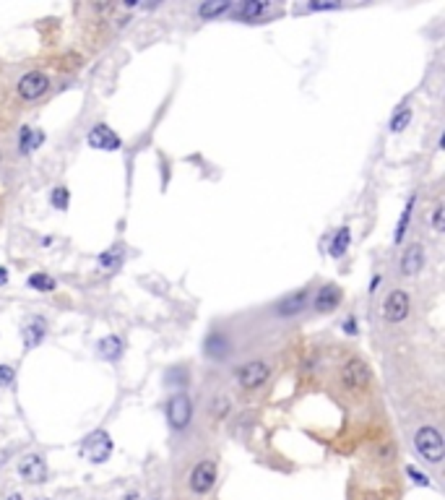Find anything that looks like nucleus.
Returning a JSON list of instances; mask_svg holds the SVG:
<instances>
[{
    "label": "nucleus",
    "mask_w": 445,
    "mask_h": 500,
    "mask_svg": "<svg viewBox=\"0 0 445 500\" xmlns=\"http://www.w3.org/2000/svg\"><path fill=\"white\" fill-rule=\"evenodd\" d=\"M341 386L349 394H365L372 383V368L367 365L362 357H349L339 370Z\"/></svg>",
    "instance_id": "f257e3e1"
},
{
    "label": "nucleus",
    "mask_w": 445,
    "mask_h": 500,
    "mask_svg": "<svg viewBox=\"0 0 445 500\" xmlns=\"http://www.w3.org/2000/svg\"><path fill=\"white\" fill-rule=\"evenodd\" d=\"M414 448H417L419 456L424 461H430V464H440L445 456L443 435H440L437 427H432V425H422L417 433H414Z\"/></svg>",
    "instance_id": "f03ea898"
},
{
    "label": "nucleus",
    "mask_w": 445,
    "mask_h": 500,
    "mask_svg": "<svg viewBox=\"0 0 445 500\" xmlns=\"http://www.w3.org/2000/svg\"><path fill=\"white\" fill-rule=\"evenodd\" d=\"M216 477H219V464L214 459H203L188 474V487L193 495H209L216 485Z\"/></svg>",
    "instance_id": "7ed1b4c3"
},
{
    "label": "nucleus",
    "mask_w": 445,
    "mask_h": 500,
    "mask_svg": "<svg viewBox=\"0 0 445 500\" xmlns=\"http://www.w3.org/2000/svg\"><path fill=\"white\" fill-rule=\"evenodd\" d=\"M16 92L24 102H37L50 92V76L42 71H27L16 84Z\"/></svg>",
    "instance_id": "20e7f679"
},
{
    "label": "nucleus",
    "mask_w": 445,
    "mask_h": 500,
    "mask_svg": "<svg viewBox=\"0 0 445 500\" xmlns=\"http://www.w3.org/2000/svg\"><path fill=\"white\" fill-rule=\"evenodd\" d=\"M268 378H271V368L263 360H250V362H245L242 368L237 370V383L245 391H258V388H263L268 383Z\"/></svg>",
    "instance_id": "39448f33"
},
{
    "label": "nucleus",
    "mask_w": 445,
    "mask_h": 500,
    "mask_svg": "<svg viewBox=\"0 0 445 500\" xmlns=\"http://www.w3.org/2000/svg\"><path fill=\"white\" fill-rule=\"evenodd\" d=\"M167 420H170L172 430H185L190 425V420H193V401H190V396L183 394V391L170 396V401H167Z\"/></svg>",
    "instance_id": "423d86ee"
},
{
    "label": "nucleus",
    "mask_w": 445,
    "mask_h": 500,
    "mask_svg": "<svg viewBox=\"0 0 445 500\" xmlns=\"http://www.w3.org/2000/svg\"><path fill=\"white\" fill-rule=\"evenodd\" d=\"M411 310V297L406 290H393L388 292L385 303H383V318L388 323H404Z\"/></svg>",
    "instance_id": "0eeeda50"
},
{
    "label": "nucleus",
    "mask_w": 445,
    "mask_h": 500,
    "mask_svg": "<svg viewBox=\"0 0 445 500\" xmlns=\"http://www.w3.org/2000/svg\"><path fill=\"white\" fill-rule=\"evenodd\" d=\"M18 474H21L24 482L42 485V482H47V461L42 459L40 453H27L18 461Z\"/></svg>",
    "instance_id": "6e6552de"
},
{
    "label": "nucleus",
    "mask_w": 445,
    "mask_h": 500,
    "mask_svg": "<svg viewBox=\"0 0 445 500\" xmlns=\"http://www.w3.org/2000/svg\"><path fill=\"white\" fill-rule=\"evenodd\" d=\"M307 303H310V290H297L292 292V295H287V297H281L279 303L274 305V316L276 318H294L300 316L302 310L307 308Z\"/></svg>",
    "instance_id": "1a4fd4ad"
},
{
    "label": "nucleus",
    "mask_w": 445,
    "mask_h": 500,
    "mask_svg": "<svg viewBox=\"0 0 445 500\" xmlns=\"http://www.w3.org/2000/svg\"><path fill=\"white\" fill-rule=\"evenodd\" d=\"M84 453H86V459L94 461V464H102V461L110 459V453H112V438L105 433V430H97L86 438V443H84Z\"/></svg>",
    "instance_id": "9d476101"
},
{
    "label": "nucleus",
    "mask_w": 445,
    "mask_h": 500,
    "mask_svg": "<svg viewBox=\"0 0 445 500\" xmlns=\"http://www.w3.org/2000/svg\"><path fill=\"white\" fill-rule=\"evenodd\" d=\"M86 141H89L92 149H99V151H118L120 146H123L118 133L112 131L110 125H105V123L94 125L92 131H89V136H86Z\"/></svg>",
    "instance_id": "9b49d317"
},
{
    "label": "nucleus",
    "mask_w": 445,
    "mask_h": 500,
    "mask_svg": "<svg viewBox=\"0 0 445 500\" xmlns=\"http://www.w3.org/2000/svg\"><path fill=\"white\" fill-rule=\"evenodd\" d=\"M271 11V3H266V0H245V3H240V5H235L229 14H232V18L235 21H248V24H253V21H263V16Z\"/></svg>",
    "instance_id": "f8f14e48"
},
{
    "label": "nucleus",
    "mask_w": 445,
    "mask_h": 500,
    "mask_svg": "<svg viewBox=\"0 0 445 500\" xmlns=\"http://www.w3.org/2000/svg\"><path fill=\"white\" fill-rule=\"evenodd\" d=\"M341 300H344V292H341L339 284H323L320 290L315 292V313H333L341 305Z\"/></svg>",
    "instance_id": "ddd939ff"
},
{
    "label": "nucleus",
    "mask_w": 445,
    "mask_h": 500,
    "mask_svg": "<svg viewBox=\"0 0 445 500\" xmlns=\"http://www.w3.org/2000/svg\"><path fill=\"white\" fill-rule=\"evenodd\" d=\"M422 266H424V248L414 242V245H409L404 250V255H401V277H417L419 271H422Z\"/></svg>",
    "instance_id": "4468645a"
},
{
    "label": "nucleus",
    "mask_w": 445,
    "mask_h": 500,
    "mask_svg": "<svg viewBox=\"0 0 445 500\" xmlns=\"http://www.w3.org/2000/svg\"><path fill=\"white\" fill-rule=\"evenodd\" d=\"M50 334V326H47V321L42 316H34L29 318V323L24 326V347L27 349H34V347H40L44 342V336Z\"/></svg>",
    "instance_id": "2eb2a0df"
},
{
    "label": "nucleus",
    "mask_w": 445,
    "mask_h": 500,
    "mask_svg": "<svg viewBox=\"0 0 445 500\" xmlns=\"http://www.w3.org/2000/svg\"><path fill=\"white\" fill-rule=\"evenodd\" d=\"M203 352L211 360H227V355H229V339L224 336L222 331H211L206 344H203Z\"/></svg>",
    "instance_id": "dca6fc26"
},
{
    "label": "nucleus",
    "mask_w": 445,
    "mask_h": 500,
    "mask_svg": "<svg viewBox=\"0 0 445 500\" xmlns=\"http://www.w3.org/2000/svg\"><path fill=\"white\" fill-rule=\"evenodd\" d=\"M44 144V133L31 128V125H24L21 133H18V151L21 154H31L34 149H40Z\"/></svg>",
    "instance_id": "f3484780"
},
{
    "label": "nucleus",
    "mask_w": 445,
    "mask_h": 500,
    "mask_svg": "<svg viewBox=\"0 0 445 500\" xmlns=\"http://www.w3.org/2000/svg\"><path fill=\"white\" fill-rule=\"evenodd\" d=\"M123 349H125V344H123V339L115 336V334L99 339V344H97V352L105 357V360H110V362H118L120 357H123Z\"/></svg>",
    "instance_id": "a211bd4d"
},
{
    "label": "nucleus",
    "mask_w": 445,
    "mask_h": 500,
    "mask_svg": "<svg viewBox=\"0 0 445 500\" xmlns=\"http://www.w3.org/2000/svg\"><path fill=\"white\" fill-rule=\"evenodd\" d=\"M229 11H232V3H229V0H209V3H201V5H198L196 14L201 16L203 21H214V18L229 14Z\"/></svg>",
    "instance_id": "6ab92c4d"
},
{
    "label": "nucleus",
    "mask_w": 445,
    "mask_h": 500,
    "mask_svg": "<svg viewBox=\"0 0 445 500\" xmlns=\"http://www.w3.org/2000/svg\"><path fill=\"white\" fill-rule=\"evenodd\" d=\"M414 203H417V193H411L409 201H406L404 211H401V216H398V224H396V232H393V242L398 245L404 235L409 232V222H411V214H414Z\"/></svg>",
    "instance_id": "aec40b11"
},
{
    "label": "nucleus",
    "mask_w": 445,
    "mask_h": 500,
    "mask_svg": "<svg viewBox=\"0 0 445 500\" xmlns=\"http://www.w3.org/2000/svg\"><path fill=\"white\" fill-rule=\"evenodd\" d=\"M349 242H352V229H349V227H341L339 232L333 235V240H331V245H328L331 258H341V255L349 250Z\"/></svg>",
    "instance_id": "412c9836"
},
{
    "label": "nucleus",
    "mask_w": 445,
    "mask_h": 500,
    "mask_svg": "<svg viewBox=\"0 0 445 500\" xmlns=\"http://www.w3.org/2000/svg\"><path fill=\"white\" fill-rule=\"evenodd\" d=\"M229 412H232V401H229V396H214L209 404V414L214 420H224V417H229Z\"/></svg>",
    "instance_id": "4be33fe9"
},
{
    "label": "nucleus",
    "mask_w": 445,
    "mask_h": 500,
    "mask_svg": "<svg viewBox=\"0 0 445 500\" xmlns=\"http://www.w3.org/2000/svg\"><path fill=\"white\" fill-rule=\"evenodd\" d=\"M27 284L37 292H53L55 287H58V284H55V279L50 277V274H31V277L27 279Z\"/></svg>",
    "instance_id": "5701e85b"
},
{
    "label": "nucleus",
    "mask_w": 445,
    "mask_h": 500,
    "mask_svg": "<svg viewBox=\"0 0 445 500\" xmlns=\"http://www.w3.org/2000/svg\"><path fill=\"white\" fill-rule=\"evenodd\" d=\"M50 203H53L58 211H66L68 203H71V190H68L66 185H58V188H53V193H50Z\"/></svg>",
    "instance_id": "b1692460"
},
{
    "label": "nucleus",
    "mask_w": 445,
    "mask_h": 500,
    "mask_svg": "<svg viewBox=\"0 0 445 500\" xmlns=\"http://www.w3.org/2000/svg\"><path fill=\"white\" fill-rule=\"evenodd\" d=\"M411 123V110L409 107H398L396 115L391 118V133H401Z\"/></svg>",
    "instance_id": "393cba45"
},
{
    "label": "nucleus",
    "mask_w": 445,
    "mask_h": 500,
    "mask_svg": "<svg viewBox=\"0 0 445 500\" xmlns=\"http://www.w3.org/2000/svg\"><path fill=\"white\" fill-rule=\"evenodd\" d=\"M443 203H435V209H432V229L435 232H443L445 224H443Z\"/></svg>",
    "instance_id": "a878e982"
},
{
    "label": "nucleus",
    "mask_w": 445,
    "mask_h": 500,
    "mask_svg": "<svg viewBox=\"0 0 445 500\" xmlns=\"http://www.w3.org/2000/svg\"><path fill=\"white\" fill-rule=\"evenodd\" d=\"M406 474H409V477H411V479H414L417 485H422V487H430V485H432L430 477H427V474H422V472H419V469H417V466H411V464L406 466Z\"/></svg>",
    "instance_id": "bb28decb"
},
{
    "label": "nucleus",
    "mask_w": 445,
    "mask_h": 500,
    "mask_svg": "<svg viewBox=\"0 0 445 500\" xmlns=\"http://www.w3.org/2000/svg\"><path fill=\"white\" fill-rule=\"evenodd\" d=\"M14 375H16V370L11 368V365H0V388L11 386V383H14Z\"/></svg>",
    "instance_id": "cd10ccee"
},
{
    "label": "nucleus",
    "mask_w": 445,
    "mask_h": 500,
    "mask_svg": "<svg viewBox=\"0 0 445 500\" xmlns=\"http://www.w3.org/2000/svg\"><path fill=\"white\" fill-rule=\"evenodd\" d=\"M341 331H344L346 336H357V334H359V331H357V318H354V316L346 318V321L341 323Z\"/></svg>",
    "instance_id": "c85d7f7f"
},
{
    "label": "nucleus",
    "mask_w": 445,
    "mask_h": 500,
    "mask_svg": "<svg viewBox=\"0 0 445 500\" xmlns=\"http://www.w3.org/2000/svg\"><path fill=\"white\" fill-rule=\"evenodd\" d=\"M339 3H310L307 11H339Z\"/></svg>",
    "instance_id": "c756f323"
},
{
    "label": "nucleus",
    "mask_w": 445,
    "mask_h": 500,
    "mask_svg": "<svg viewBox=\"0 0 445 500\" xmlns=\"http://www.w3.org/2000/svg\"><path fill=\"white\" fill-rule=\"evenodd\" d=\"M380 282H383V277H380V274H375V277H372V282H370V295H375V292H378Z\"/></svg>",
    "instance_id": "7c9ffc66"
},
{
    "label": "nucleus",
    "mask_w": 445,
    "mask_h": 500,
    "mask_svg": "<svg viewBox=\"0 0 445 500\" xmlns=\"http://www.w3.org/2000/svg\"><path fill=\"white\" fill-rule=\"evenodd\" d=\"M5 282H8V268L0 266V284H5Z\"/></svg>",
    "instance_id": "2f4dec72"
},
{
    "label": "nucleus",
    "mask_w": 445,
    "mask_h": 500,
    "mask_svg": "<svg viewBox=\"0 0 445 500\" xmlns=\"http://www.w3.org/2000/svg\"><path fill=\"white\" fill-rule=\"evenodd\" d=\"M362 500H385V498H383V495H378V492H367Z\"/></svg>",
    "instance_id": "473e14b6"
},
{
    "label": "nucleus",
    "mask_w": 445,
    "mask_h": 500,
    "mask_svg": "<svg viewBox=\"0 0 445 500\" xmlns=\"http://www.w3.org/2000/svg\"><path fill=\"white\" fill-rule=\"evenodd\" d=\"M5 500H24V498H21V495H16V492H14V495H8V498H5Z\"/></svg>",
    "instance_id": "72a5a7b5"
}]
</instances>
